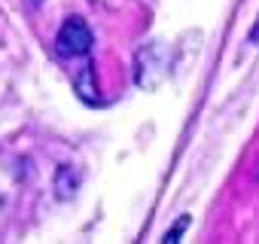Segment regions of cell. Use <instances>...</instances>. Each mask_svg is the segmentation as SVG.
<instances>
[{
  "label": "cell",
  "mask_w": 259,
  "mask_h": 244,
  "mask_svg": "<svg viewBox=\"0 0 259 244\" xmlns=\"http://www.w3.org/2000/svg\"><path fill=\"white\" fill-rule=\"evenodd\" d=\"M186 229H189V217L183 214V217H180V220H177L168 232H165V238H162V241H165V244H177V241H180V235H183Z\"/></svg>",
  "instance_id": "3957f363"
},
{
  "label": "cell",
  "mask_w": 259,
  "mask_h": 244,
  "mask_svg": "<svg viewBox=\"0 0 259 244\" xmlns=\"http://www.w3.org/2000/svg\"><path fill=\"white\" fill-rule=\"evenodd\" d=\"M250 43H259V19H256V25L250 28Z\"/></svg>",
  "instance_id": "277c9868"
},
{
  "label": "cell",
  "mask_w": 259,
  "mask_h": 244,
  "mask_svg": "<svg viewBox=\"0 0 259 244\" xmlns=\"http://www.w3.org/2000/svg\"><path fill=\"white\" fill-rule=\"evenodd\" d=\"M25 4H28V7H31V10H37V7H40V4H43V0H25Z\"/></svg>",
  "instance_id": "5b68a950"
},
{
  "label": "cell",
  "mask_w": 259,
  "mask_h": 244,
  "mask_svg": "<svg viewBox=\"0 0 259 244\" xmlns=\"http://www.w3.org/2000/svg\"><path fill=\"white\" fill-rule=\"evenodd\" d=\"M92 43H95L92 28H89V22L79 19V16H70V19L58 28V34H55V52H58L61 58H85V55L92 52Z\"/></svg>",
  "instance_id": "6da1fadb"
},
{
  "label": "cell",
  "mask_w": 259,
  "mask_h": 244,
  "mask_svg": "<svg viewBox=\"0 0 259 244\" xmlns=\"http://www.w3.org/2000/svg\"><path fill=\"white\" fill-rule=\"evenodd\" d=\"M76 92H79L85 101H98V95H95V92H98V86H95V73H92V67H89V64H85V70L76 76Z\"/></svg>",
  "instance_id": "7a4b0ae2"
}]
</instances>
